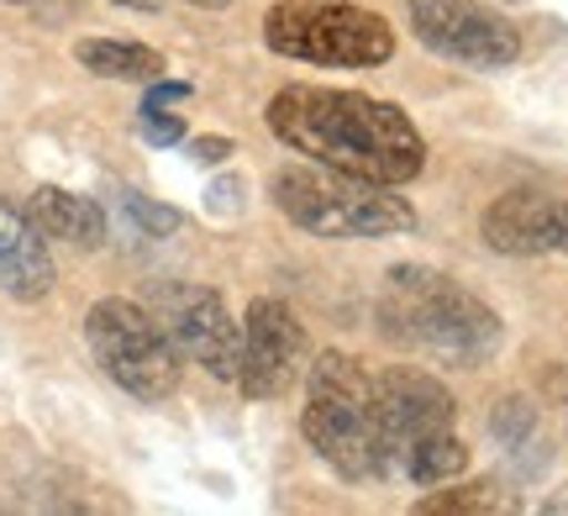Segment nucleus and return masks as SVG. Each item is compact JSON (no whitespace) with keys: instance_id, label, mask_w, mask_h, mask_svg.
<instances>
[{"instance_id":"2eb2a0df","label":"nucleus","mask_w":568,"mask_h":516,"mask_svg":"<svg viewBox=\"0 0 568 516\" xmlns=\"http://www.w3.org/2000/svg\"><path fill=\"white\" fill-rule=\"evenodd\" d=\"M464 469H468V448L453 433L422 437V443H416V448H406V454H400V464H395V475L416 479V485H447V479H458Z\"/></svg>"},{"instance_id":"4468645a","label":"nucleus","mask_w":568,"mask_h":516,"mask_svg":"<svg viewBox=\"0 0 568 516\" xmlns=\"http://www.w3.org/2000/svg\"><path fill=\"white\" fill-rule=\"evenodd\" d=\"M80 63L90 74H101V80H159L163 74V59L153 48H142V42H111V38H90L74 48Z\"/></svg>"},{"instance_id":"f03ea898","label":"nucleus","mask_w":568,"mask_h":516,"mask_svg":"<svg viewBox=\"0 0 568 516\" xmlns=\"http://www.w3.org/2000/svg\"><path fill=\"white\" fill-rule=\"evenodd\" d=\"M379 322L395 343L422 348L437 364L453 370H479L489 353L500 348V316L468 295L464 285H453L437 269H389L385 301H379Z\"/></svg>"},{"instance_id":"f3484780","label":"nucleus","mask_w":568,"mask_h":516,"mask_svg":"<svg viewBox=\"0 0 568 516\" xmlns=\"http://www.w3.org/2000/svg\"><path fill=\"white\" fill-rule=\"evenodd\" d=\"M122 206H126V216L138 222L142 237H169V232H180V222H184L174 206H159V201H148L138 190H122Z\"/></svg>"},{"instance_id":"a211bd4d","label":"nucleus","mask_w":568,"mask_h":516,"mask_svg":"<svg viewBox=\"0 0 568 516\" xmlns=\"http://www.w3.org/2000/svg\"><path fill=\"white\" fill-rule=\"evenodd\" d=\"M142 138L159 143V148H174L184 138V122L174 111H142Z\"/></svg>"},{"instance_id":"39448f33","label":"nucleus","mask_w":568,"mask_h":516,"mask_svg":"<svg viewBox=\"0 0 568 516\" xmlns=\"http://www.w3.org/2000/svg\"><path fill=\"white\" fill-rule=\"evenodd\" d=\"M264 42L280 59L322 69H374L395 53V32L379 11L337 0H284L264 17Z\"/></svg>"},{"instance_id":"7ed1b4c3","label":"nucleus","mask_w":568,"mask_h":516,"mask_svg":"<svg viewBox=\"0 0 568 516\" xmlns=\"http://www.w3.org/2000/svg\"><path fill=\"white\" fill-rule=\"evenodd\" d=\"M301 433L343 479L385 475V448H379V422H374V380L347 353L326 348L311 364Z\"/></svg>"},{"instance_id":"1a4fd4ad","label":"nucleus","mask_w":568,"mask_h":516,"mask_svg":"<svg viewBox=\"0 0 568 516\" xmlns=\"http://www.w3.org/2000/svg\"><path fill=\"white\" fill-rule=\"evenodd\" d=\"M458 401L437 385L432 374L395 364L374 380V422H379V448H385V475H395V464L406 448H416L432 433H453Z\"/></svg>"},{"instance_id":"f257e3e1","label":"nucleus","mask_w":568,"mask_h":516,"mask_svg":"<svg viewBox=\"0 0 568 516\" xmlns=\"http://www.w3.org/2000/svg\"><path fill=\"white\" fill-rule=\"evenodd\" d=\"M268 132L311 164L374 180L410 185L426 164V143L400 105L374 101L364 90H326V84H284L264 111Z\"/></svg>"},{"instance_id":"b1692460","label":"nucleus","mask_w":568,"mask_h":516,"mask_svg":"<svg viewBox=\"0 0 568 516\" xmlns=\"http://www.w3.org/2000/svg\"><path fill=\"white\" fill-rule=\"evenodd\" d=\"M11 6H27V0H11Z\"/></svg>"},{"instance_id":"9b49d317","label":"nucleus","mask_w":568,"mask_h":516,"mask_svg":"<svg viewBox=\"0 0 568 516\" xmlns=\"http://www.w3.org/2000/svg\"><path fill=\"white\" fill-rule=\"evenodd\" d=\"M568 227V201L558 195H537V190H510L479 216V232L495 253L510 259H537V253L564 249Z\"/></svg>"},{"instance_id":"ddd939ff","label":"nucleus","mask_w":568,"mask_h":516,"mask_svg":"<svg viewBox=\"0 0 568 516\" xmlns=\"http://www.w3.org/2000/svg\"><path fill=\"white\" fill-rule=\"evenodd\" d=\"M27 216L42 227V237H63L74 249H101L105 243V211L90 195H74V190H59V185L32 190Z\"/></svg>"},{"instance_id":"aec40b11","label":"nucleus","mask_w":568,"mask_h":516,"mask_svg":"<svg viewBox=\"0 0 568 516\" xmlns=\"http://www.w3.org/2000/svg\"><path fill=\"white\" fill-rule=\"evenodd\" d=\"M226 153H232L226 138H195V143H190V159H201V164H222Z\"/></svg>"},{"instance_id":"20e7f679","label":"nucleus","mask_w":568,"mask_h":516,"mask_svg":"<svg viewBox=\"0 0 568 516\" xmlns=\"http://www.w3.org/2000/svg\"><path fill=\"white\" fill-rule=\"evenodd\" d=\"M274 206L311 237H332V243H353V237H389V232H410L416 211L395 185H374V180H353L337 169H284L274 174Z\"/></svg>"},{"instance_id":"9d476101","label":"nucleus","mask_w":568,"mask_h":516,"mask_svg":"<svg viewBox=\"0 0 568 516\" xmlns=\"http://www.w3.org/2000/svg\"><path fill=\"white\" fill-rule=\"evenodd\" d=\"M305 370V332L295 322V311L284 301H268L258 295L243 316V370H237V385L253 401H274L284 395Z\"/></svg>"},{"instance_id":"5701e85b","label":"nucleus","mask_w":568,"mask_h":516,"mask_svg":"<svg viewBox=\"0 0 568 516\" xmlns=\"http://www.w3.org/2000/svg\"><path fill=\"white\" fill-rule=\"evenodd\" d=\"M564 253H568V227H564Z\"/></svg>"},{"instance_id":"412c9836","label":"nucleus","mask_w":568,"mask_h":516,"mask_svg":"<svg viewBox=\"0 0 568 516\" xmlns=\"http://www.w3.org/2000/svg\"><path fill=\"white\" fill-rule=\"evenodd\" d=\"M116 6H132V11H153L159 0H116Z\"/></svg>"},{"instance_id":"423d86ee","label":"nucleus","mask_w":568,"mask_h":516,"mask_svg":"<svg viewBox=\"0 0 568 516\" xmlns=\"http://www.w3.org/2000/svg\"><path fill=\"white\" fill-rule=\"evenodd\" d=\"M84 343L126 395L163 401V395L180 391V348L138 301H122V295L95 301L84 316Z\"/></svg>"},{"instance_id":"4be33fe9","label":"nucleus","mask_w":568,"mask_h":516,"mask_svg":"<svg viewBox=\"0 0 568 516\" xmlns=\"http://www.w3.org/2000/svg\"><path fill=\"white\" fill-rule=\"evenodd\" d=\"M190 6H205V11H222V6H232V0H190Z\"/></svg>"},{"instance_id":"6ab92c4d","label":"nucleus","mask_w":568,"mask_h":516,"mask_svg":"<svg viewBox=\"0 0 568 516\" xmlns=\"http://www.w3.org/2000/svg\"><path fill=\"white\" fill-rule=\"evenodd\" d=\"M190 101V84L180 80H153V90H148V101H142V111H169V105Z\"/></svg>"},{"instance_id":"dca6fc26","label":"nucleus","mask_w":568,"mask_h":516,"mask_svg":"<svg viewBox=\"0 0 568 516\" xmlns=\"http://www.w3.org/2000/svg\"><path fill=\"white\" fill-rule=\"evenodd\" d=\"M500 506V496L489 485H464V490H443V496H426L416 512L422 516H443V512H468V516H485Z\"/></svg>"},{"instance_id":"f8f14e48","label":"nucleus","mask_w":568,"mask_h":516,"mask_svg":"<svg viewBox=\"0 0 568 516\" xmlns=\"http://www.w3.org/2000/svg\"><path fill=\"white\" fill-rule=\"evenodd\" d=\"M0 290L11 301H42L53 290V253L42 243V227L6 195H0Z\"/></svg>"},{"instance_id":"0eeeda50","label":"nucleus","mask_w":568,"mask_h":516,"mask_svg":"<svg viewBox=\"0 0 568 516\" xmlns=\"http://www.w3.org/2000/svg\"><path fill=\"white\" fill-rule=\"evenodd\" d=\"M410 32L437 59L464 69H506L521 59V32L474 0H410Z\"/></svg>"},{"instance_id":"6e6552de","label":"nucleus","mask_w":568,"mask_h":516,"mask_svg":"<svg viewBox=\"0 0 568 516\" xmlns=\"http://www.w3.org/2000/svg\"><path fill=\"white\" fill-rule=\"evenodd\" d=\"M159 327L169 332V343L195 358L205 374L216 380H237L243 370V327L232 322L226 301L211 285H169L159 290Z\"/></svg>"}]
</instances>
